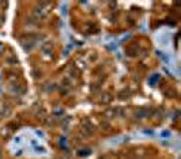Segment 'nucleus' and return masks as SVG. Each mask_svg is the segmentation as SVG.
<instances>
[{
    "label": "nucleus",
    "instance_id": "obj_1",
    "mask_svg": "<svg viewBox=\"0 0 181 159\" xmlns=\"http://www.w3.org/2000/svg\"><path fill=\"white\" fill-rule=\"evenodd\" d=\"M7 148L12 157L18 159H46L52 154L46 135L36 128L20 129L10 140Z\"/></svg>",
    "mask_w": 181,
    "mask_h": 159
}]
</instances>
